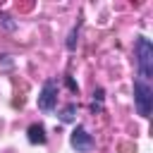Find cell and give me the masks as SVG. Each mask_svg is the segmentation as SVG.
<instances>
[{
  "label": "cell",
  "mask_w": 153,
  "mask_h": 153,
  "mask_svg": "<svg viewBox=\"0 0 153 153\" xmlns=\"http://www.w3.org/2000/svg\"><path fill=\"white\" fill-rule=\"evenodd\" d=\"M0 24H2L5 29H10V31L14 29V22H10V17H7V14H0Z\"/></svg>",
  "instance_id": "cell-7"
},
{
  "label": "cell",
  "mask_w": 153,
  "mask_h": 153,
  "mask_svg": "<svg viewBox=\"0 0 153 153\" xmlns=\"http://www.w3.org/2000/svg\"><path fill=\"white\" fill-rule=\"evenodd\" d=\"M26 134H29V141H31V143H45V139H48V136H45V129H43L41 124H31Z\"/></svg>",
  "instance_id": "cell-5"
},
{
  "label": "cell",
  "mask_w": 153,
  "mask_h": 153,
  "mask_svg": "<svg viewBox=\"0 0 153 153\" xmlns=\"http://www.w3.org/2000/svg\"><path fill=\"white\" fill-rule=\"evenodd\" d=\"M134 103H136V110L141 117H148L151 115V108H153V88L148 81L143 79H136L134 81Z\"/></svg>",
  "instance_id": "cell-2"
},
{
  "label": "cell",
  "mask_w": 153,
  "mask_h": 153,
  "mask_svg": "<svg viewBox=\"0 0 153 153\" xmlns=\"http://www.w3.org/2000/svg\"><path fill=\"white\" fill-rule=\"evenodd\" d=\"M69 143H72L76 151H91V148H93V139H91V134H88L84 127H76V129L72 131Z\"/></svg>",
  "instance_id": "cell-4"
},
{
  "label": "cell",
  "mask_w": 153,
  "mask_h": 153,
  "mask_svg": "<svg viewBox=\"0 0 153 153\" xmlns=\"http://www.w3.org/2000/svg\"><path fill=\"white\" fill-rule=\"evenodd\" d=\"M74 115H76V105H74V103H69V105L62 110L60 120H62V122H72V120H74Z\"/></svg>",
  "instance_id": "cell-6"
},
{
  "label": "cell",
  "mask_w": 153,
  "mask_h": 153,
  "mask_svg": "<svg viewBox=\"0 0 153 153\" xmlns=\"http://www.w3.org/2000/svg\"><path fill=\"white\" fill-rule=\"evenodd\" d=\"M136 65H139V79L143 81H151L153 76V45L146 36H139L136 38Z\"/></svg>",
  "instance_id": "cell-1"
},
{
  "label": "cell",
  "mask_w": 153,
  "mask_h": 153,
  "mask_svg": "<svg viewBox=\"0 0 153 153\" xmlns=\"http://www.w3.org/2000/svg\"><path fill=\"white\" fill-rule=\"evenodd\" d=\"M67 48H69V50H74V48H76V29H74V31L69 33V41H67Z\"/></svg>",
  "instance_id": "cell-8"
},
{
  "label": "cell",
  "mask_w": 153,
  "mask_h": 153,
  "mask_svg": "<svg viewBox=\"0 0 153 153\" xmlns=\"http://www.w3.org/2000/svg\"><path fill=\"white\" fill-rule=\"evenodd\" d=\"M55 103H57V84H55L53 79H48V81L43 84L41 93H38V108H41V110H53Z\"/></svg>",
  "instance_id": "cell-3"
}]
</instances>
